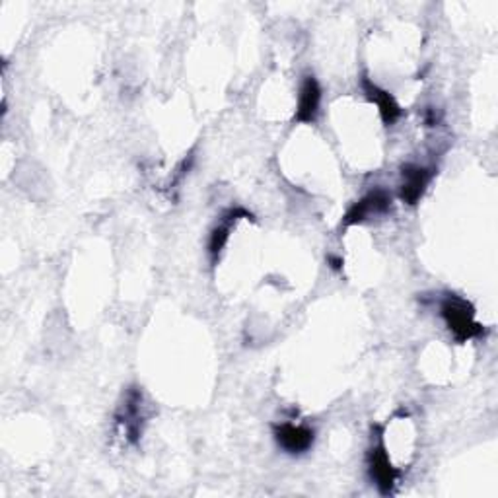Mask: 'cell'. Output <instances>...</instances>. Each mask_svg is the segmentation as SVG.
Here are the masks:
<instances>
[{
    "label": "cell",
    "instance_id": "1",
    "mask_svg": "<svg viewBox=\"0 0 498 498\" xmlns=\"http://www.w3.org/2000/svg\"><path fill=\"white\" fill-rule=\"evenodd\" d=\"M440 313H442V320L448 325V329L452 331L454 337L465 343L473 337H479L483 333V328L479 323L475 321V313L470 302H465L460 296H446L442 306H440Z\"/></svg>",
    "mask_w": 498,
    "mask_h": 498
},
{
    "label": "cell",
    "instance_id": "2",
    "mask_svg": "<svg viewBox=\"0 0 498 498\" xmlns=\"http://www.w3.org/2000/svg\"><path fill=\"white\" fill-rule=\"evenodd\" d=\"M391 207V195L388 191L383 189H374L370 191L368 195H364L360 201L354 202V205L349 209L347 215L343 218L344 226H354V225H362L372 217L383 215L385 210H390Z\"/></svg>",
    "mask_w": 498,
    "mask_h": 498
},
{
    "label": "cell",
    "instance_id": "3",
    "mask_svg": "<svg viewBox=\"0 0 498 498\" xmlns=\"http://www.w3.org/2000/svg\"><path fill=\"white\" fill-rule=\"evenodd\" d=\"M432 179V171L419 164H405L401 168V183H399V197L407 205H416L424 195L426 187Z\"/></svg>",
    "mask_w": 498,
    "mask_h": 498
},
{
    "label": "cell",
    "instance_id": "4",
    "mask_svg": "<svg viewBox=\"0 0 498 498\" xmlns=\"http://www.w3.org/2000/svg\"><path fill=\"white\" fill-rule=\"evenodd\" d=\"M320 106H321V86L318 78L313 75L304 76L300 84V94H298V106H296V115L294 121L296 123H313L320 115Z\"/></svg>",
    "mask_w": 498,
    "mask_h": 498
},
{
    "label": "cell",
    "instance_id": "5",
    "mask_svg": "<svg viewBox=\"0 0 498 498\" xmlns=\"http://www.w3.org/2000/svg\"><path fill=\"white\" fill-rule=\"evenodd\" d=\"M274 439H277V444L284 452L304 454L312 448L316 432H313L310 426L284 423L274 429Z\"/></svg>",
    "mask_w": 498,
    "mask_h": 498
},
{
    "label": "cell",
    "instance_id": "6",
    "mask_svg": "<svg viewBox=\"0 0 498 498\" xmlns=\"http://www.w3.org/2000/svg\"><path fill=\"white\" fill-rule=\"evenodd\" d=\"M117 419L121 429L127 434V440L137 444L142 432V419H145V416H142V393L138 390H129V393L125 395V403L121 405Z\"/></svg>",
    "mask_w": 498,
    "mask_h": 498
},
{
    "label": "cell",
    "instance_id": "7",
    "mask_svg": "<svg viewBox=\"0 0 498 498\" xmlns=\"http://www.w3.org/2000/svg\"><path fill=\"white\" fill-rule=\"evenodd\" d=\"M368 470L372 475V481L375 483V486L383 493L390 494L395 481H398V471L390 462V455L385 452L383 444L374 446L368 454Z\"/></svg>",
    "mask_w": 498,
    "mask_h": 498
},
{
    "label": "cell",
    "instance_id": "8",
    "mask_svg": "<svg viewBox=\"0 0 498 498\" xmlns=\"http://www.w3.org/2000/svg\"><path fill=\"white\" fill-rule=\"evenodd\" d=\"M362 88H364V94L368 96L370 101H374L375 107H378L383 123L393 125L401 115V107H399L398 101H395V98L390 94V91L382 90L378 84H374L372 80H368V78L362 80Z\"/></svg>",
    "mask_w": 498,
    "mask_h": 498
},
{
    "label": "cell",
    "instance_id": "9",
    "mask_svg": "<svg viewBox=\"0 0 498 498\" xmlns=\"http://www.w3.org/2000/svg\"><path fill=\"white\" fill-rule=\"evenodd\" d=\"M241 217H249V215L243 209H232V210L226 212L220 225L212 228L210 238H209V256H210L212 261H217L220 257L222 249H225V246L228 243L232 225L236 220H240Z\"/></svg>",
    "mask_w": 498,
    "mask_h": 498
}]
</instances>
